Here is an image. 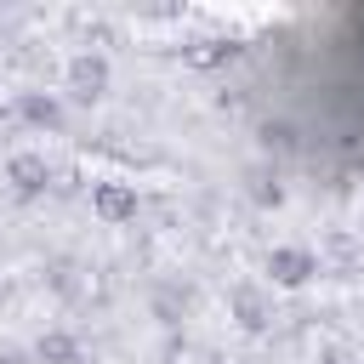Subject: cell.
Segmentation results:
<instances>
[{"mask_svg": "<svg viewBox=\"0 0 364 364\" xmlns=\"http://www.w3.org/2000/svg\"><path fill=\"white\" fill-rule=\"evenodd\" d=\"M91 205H97L102 222H131V216H136V188H125V182H97V188H91Z\"/></svg>", "mask_w": 364, "mask_h": 364, "instance_id": "cell-3", "label": "cell"}, {"mask_svg": "<svg viewBox=\"0 0 364 364\" xmlns=\"http://www.w3.org/2000/svg\"><path fill=\"white\" fill-rule=\"evenodd\" d=\"M68 91H74L80 102H97V97L108 91V63H102V57H91V51H85V57H74V63H68Z\"/></svg>", "mask_w": 364, "mask_h": 364, "instance_id": "cell-2", "label": "cell"}, {"mask_svg": "<svg viewBox=\"0 0 364 364\" xmlns=\"http://www.w3.org/2000/svg\"><path fill=\"white\" fill-rule=\"evenodd\" d=\"M233 301H239V324H245V330H262V324H267V307H262L256 290H239Z\"/></svg>", "mask_w": 364, "mask_h": 364, "instance_id": "cell-8", "label": "cell"}, {"mask_svg": "<svg viewBox=\"0 0 364 364\" xmlns=\"http://www.w3.org/2000/svg\"><path fill=\"white\" fill-rule=\"evenodd\" d=\"M6 176H11V188H17L23 199H34V193H46V182H51V165H46L40 154H17Z\"/></svg>", "mask_w": 364, "mask_h": 364, "instance_id": "cell-4", "label": "cell"}, {"mask_svg": "<svg viewBox=\"0 0 364 364\" xmlns=\"http://www.w3.org/2000/svg\"><path fill=\"white\" fill-rule=\"evenodd\" d=\"M40 358H46V364H74V358H80V341L63 336V330H51V336H40Z\"/></svg>", "mask_w": 364, "mask_h": 364, "instance_id": "cell-5", "label": "cell"}, {"mask_svg": "<svg viewBox=\"0 0 364 364\" xmlns=\"http://www.w3.org/2000/svg\"><path fill=\"white\" fill-rule=\"evenodd\" d=\"M267 273H273V284L296 290V284H307L318 273V256L301 250V245H279V250H267Z\"/></svg>", "mask_w": 364, "mask_h": 364, "instance_id": "cell-1", "label": "cell"}, {"mask_svg": "<svg viewBox=\"0 0 364 364\" xmlns=\"http://www.w3.org/2000/svg\"><path fill=\"white\" fill-rule=\"evenodd\" d=\"M23 119H28V125H46V131H51V125H63V108H57L51 97H23Z\"/></svg>", "mask_w": 364, "mask_h": 364, "instance_id": "cell-7", "label": "cell"}, {"mask_svg": "<svg viewBox=\"0 0 364 364\" xmlns=\"http://www.w3.org/2000/svg\"><path fill=\"white\" fill-rule=\"evenodd\" d=\"M233 51H239L233 40H199V46H188L182 57H188L193 68H210V63H222V57H233Z\"/></svg>", "mask_w": 364, "mask_h": 364, "instance_id": "cell-6", "label": "cell"}]
</instances>
